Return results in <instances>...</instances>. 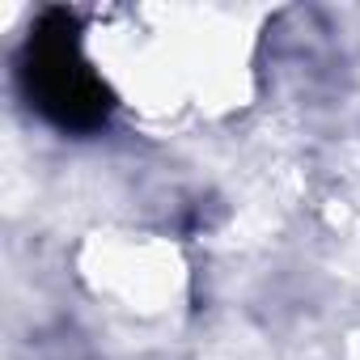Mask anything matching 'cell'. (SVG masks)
<instances>
[{"label": "cell", "mask_w": 360, "mask_h": 360, "mask_svg": "<svg viewBox=\"0 0 360 360\" xmlns=\"http://www.w3.org/2000/svg\"><path fill=\"white\" fill-rule=\"evenodd\" d=\"M26 85H30L34 106L60 127L94 131L110 115V94L77 47L72 13L56 9L34 26L30 51H26Z\"/></svg>", "instance_id": "cell-1"}]
</instances>
